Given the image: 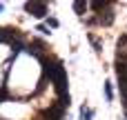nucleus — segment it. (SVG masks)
I'll use <instances>...</instances> for the list:
<instances>
[{
  "label": "nucleus",
  "mask_w": 127,
  "mask_h": 120,
  "mask_svg": "<svg viewBox=\"0 0 127 120\" xmlns=\"http://www.w3.org/2000/svg\"><path fill=\"white\" fill-rule=\"evenodd\" d=\"M45 73L58 85V91L60 94H65V85H67V73H65V69L60 67V62H56V65H47L45 67Z\"/></svg>",
  "instance_id": "1"
},
{
  "label": "nucleus",
  "mask_w": 127,
  "mask_h": 120,
  "mask_svg": "<svg viewBox=\"0 0 127 120\" xmlns=\"http://www.w3.org/2000/svg\"><path fill=\"white\" fill-rule=\"evenodd\" d=\"M25 9H27L29 13H33L36 18H42V16L47 13V4H45V2H27Z\"/></svg>",
  "instance_id": "2"
},
{
  "label": "nucleus",
  "mask_w": 127,
  "mask_h": 120,
  "mask_svg": "<svg viewBox=\"0 0 127 120\" xmlns=\"http://www.w3.org/2000/svg\"><path fill=\"white\" fill-rule=\"evenodd\" d=\"M92 116H94V111L89 107H83L80 109V120H92Z\"/></svg>",
  "instance_id": "3"
},
{
  "label": "nucleus",
  "mask_w": 127,
  "mask_h": 120,
  "mask_svg": "<svg viewBox=\"0 0 127 120\" xmlns=\"http://www.w3.org/2000/svg\"><path fill=\"white\" fill-rule=\"evenodd\" d=\"M105 96H107V100H112V98H114V91H112V82H107V85H105Z\"/></svg>",
  "instance_id": "4"
},
{
  "label": "nucleus",
  "mask_w": 127,
  "mask_h": 120,
  "mask_svg": "<svg viewBox=\"0 0 127 120\" xmlns=\"http://www.w3.org/2000/svg\"><path fill=\"white\" fill-rule=\"evenodd\" d=\"M74 7H76V11H78V13H83V11H85V7H87V4H85V2H76V4H74Z\"/></svg>",
  "instance_id": "5"
},
{
  "label": "nucleus",
  "mask_w": 127,
  "mask_h": 120,
  "mask_svg": "<svg viewBox=\"0 0 127 120\" xmlns=\"http://www.w3.org/2000/svg\"><path fill=\"white\" fill-rule=\"evenodd\" d=\"M49 27H58V20L56 18H49Z\"/></svg>",
  "instance_id": "6"
},
{
  "label": "nucleus",
  "mask_w": 127,
  "mask_h": 120,
  "mask_svg": "<svg viewBox=\"0 0 127 120\" xmlns=\"http://www.w3.org/2000/svg\"><path fill=\"white\" fill-rule=\"evenodd\" d=\"M0 11H2V4H0Z\"/></svg>",
  "instance_id": "7"
},
{
  "label": "nucleus",
  "mask_w": 127,
  "mask_h": 120,
  "mask_svg": "<svg viewBox=\"0 0 127 120\" xmlns=\"http://www.w3.org/2000/svg\"><path fill=\"white\" fill-rule=\"evenodd\" d=\"M0 100H2V96H0Z\"/></svg>",
  "instance_id": "8"
}]
</instances>
